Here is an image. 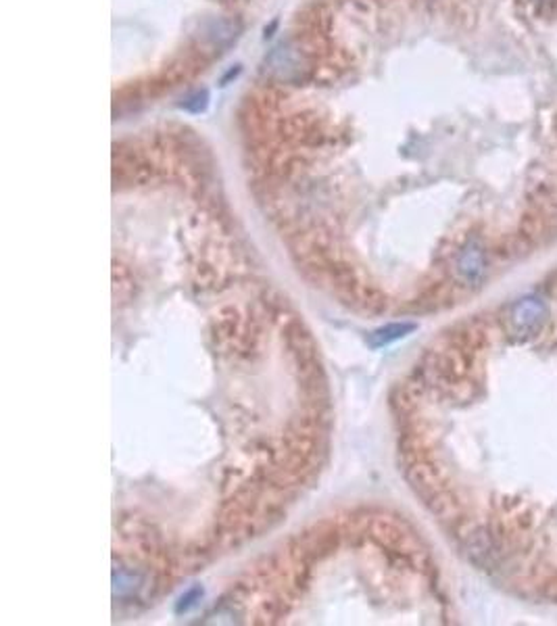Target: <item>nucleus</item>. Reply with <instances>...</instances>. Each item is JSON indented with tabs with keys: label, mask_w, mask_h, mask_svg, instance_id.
<instances>
[{
	"label": "nucleus",
	"mask_w": 557,
	"mask_h": 626,
	"mask_svg": "<svg viewBox=\"0 0 557 626\" xmlns=\"http://www.w3.org/2000/svg\"><path fill=\"white\" fill-rule=\"evenodd\" d=\"M549 308L541 297H522L508 309V330L517 341H528L545 328Z\"/></svg>",
	"instance_id": "nucleus-1"
},
{
	"label": "nucleus",
	"mask_w": 557,
	"mask_h": 626,
	"mask_svg": "<svg viewBox=\"0 0 557 626\" xmlns=\"http://www.w3.org/2000/svg\"><path fill=\"white\" fill-rule=\"evenodd\" d=\"M457 273L463 282L476 284L481 282L484 272H487V257H484V249L476 240H472L462 249L460 255H457Z\"/></svg>",
	"instance_id": "nucleus-2"
},
{
	"label": "nucleus",
	"mask_w": 557,
	"mask_h": 626,
	"mask_svg": "<svg viewBox=\"0 0 557 626\" xmlns=\"http://www.w3.org/2000/svg\"><path fill=\"white\" fill-rule=\"evenodd\" d=\"M414 324H389L384 328H380L378 332H373L372 336V347H382V344H389L397 338H403L408 332L414 330Z\"/></svg>",
	"instance_id": "nucleus-3"
}]
</instances>
